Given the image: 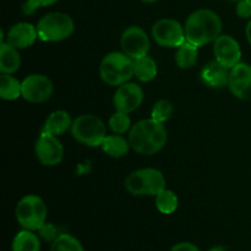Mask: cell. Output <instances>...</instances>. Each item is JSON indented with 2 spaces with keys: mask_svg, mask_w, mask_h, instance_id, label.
<instances>
[{
  "mask_svg": "<svg viewBox=\"0 0 251 251\" xmlns=\"http://www.w3.org/2000/svg\"><path fill=\"white\" fill-rule=\"evenodd\" d=\"M134 76L141 82H150L157 76V63L149 54L134 60Z\"/></svg>",
  "mask_w": 251,
  "mask_h": 251,
  "instance_id": "cell-21",
  "label": "cell"
},
{
  "mask_svg": "<svg viewBox=\"0 0 251 251\" xmlns=\"http://www.w3.org/2000/svg\"><path fill=\"white\" fill-rule=\"evenodd\" d=\"M38 38L37 27L28 22H19L9 29L6 34V42L17 49H25L31 47Z\"/></svg>",
  "mask_w": 251,
  "mask_h": 251,
  "instance_id": "cell-15",
  "label": "cell"
},
{
  "mask_svg": "<svg viewBox=\"0 0 251 251\" xmlns=\"http://www.w3.org/2000/svg\"><path fill=\"white\" fill-rule=\"evenodd\" d=\"M144 102V90L137 83L126 82L118 86L115 91L113 103L115 109L119 112L131 113L135 112Z\"/></svg>",
  "mask_w": 251,
  "mask_h": 251,
  "instance_id": "cell-12",
  "label": "cell"
},
{
  "mask_svg": "<svg viewBox=\"0 0 251 251\" xmlns=\"http://www.w3.org/2000/svg\"><path fill=\"white\" fill-rule=\"evenodd\" d=\"M235 12L242 19H250L251 17V1L250 0H240L237 2Z\"/></svg>",
  "mask_w": 251,
  "mask_h": 251,
  "instance_id": "cell-29",
  "label": "cell"
},
{
  "mask_svg": "<svg viewBox=\"0 0 251 251\" xmlns=\"http://www.w3.org/2000/svg\"><path fill=\"white\" fill-rule=\"evenodd\" d=\"M174 113V107L169 100H159L154 103L151 110V118L159 123H166L172 118Z\"/></svg>",
  "mask_w": 251,
  "mask_h": 251,
  "instance_id": "cell-27",
  "label": "cell"
},
{
  "mask_svg": "<svg viewBox=\"0 0 251 251\" xmlns=\"http://www.w3.org/2000/svg\"><path fill=\"white\" fill-rule=\"evenodd\" d=\"M21 66V55L19 49L7 42H0V71L1 74L12 75Z\"/></svg>",
  "mask_w": 251,
  "mask_h": 251,
  "instance_id": "cell-18",
  "label": "cell"
},
{
  "mask_svg": "<svg viewBox=\"0 0 251 251\" xmlns=\"http://www.w3.org/2000/svg\"><path fill=\"white\" fill-rule=\"evenodd\" d=\"M227 1H229V2H239L240 0H227Z\"/></svg>",
  "mask_w": 251,
  "mask_h": 251,
  "instance_id": "cell-35",
  "label": "cell"
},
{
  "mask_svg": "<svg viewBox=\"0 0 251 251\" xmlns=\"http://www.w3.org/2000/svg\"><path fill=\"white\" fill-rule=\"evenodd\" d=\"M228 87L238 100H251V65L239 63L230 69Z\"/></svg>",
  "mask_w": 251,
  "mask_h": 251,
  "instance_id": "cell-14",
  "label": "cell"
},
{
  "mask_svg": "<svg viewBox=\"0 0 251 251\" xmlns=\"http://www.w3.org/2000/svg\"><path fill=\"white\" fill-rule=\"evenodd\" d=\"M0 97L4 100H15L19 97H22V82L9 74H1Z\"/></svg>",
  "mask_w": 251,
  "mask_h": 251,
  "instance_id": "cell-23",
  "label": "cell"
},
{
  "mask_svg": "<svg viewBox=\"0 0 251 251\" xmlns=\"http://www.w3.org/2000/svg\"><path fill=\"white\" fill-rule=\"evenodd\" d=\"M185 38L201 47L215 42L222 33V20L211 9H199L191 12L184 24Z\"/></svg>",
  "mask_w": 251,
  "mask_h": 251,
  "instance_id": "cell-2",
  "label": "cell"
},
{
  "mask_svg": "<svg viewBox=\"0 0 251 251\" xmlns=\"http://www.w3.org/2000/svg\"><path fill=\"white\" fill-rule=\"evenodd\" d=\"M103 152L113 158H122L129 153V150L131 149L129 140L125 139L123 135H107L104 141L100 145Z\"/></svg>",
  "mask_w": 251,
  "mask_h": 251,
  "instance_id": "cell-19",
  "label": "cell"
},
{
  "mask_svg": "<svg viewBox=\"0 0 251 251\" xmlns=\"http://www.w3.org/2000/svg\"><path fill=\"white\" fill-rule=\"evenodd\" d=\"M130 146L140 154L152 156L167 145L168 132L163 123L154 119H144L131 126L127 135Z\"/></svg>",
  "mask_w": 251,
  "mask_h": 251,
  "instance_id": "cell-1",
  "label": "cell"
},
{
  "mask_svg": "<svg viewBox=\"0 0 251 251\" xmlns=\"http://www.w3.org/2000/svg\"><path fill=\"white\" fill-rule=\"evenodd\" d=\"M125 189L134 196H156L166 189V178L156 168L137 169L125 179Z\"/></svg>",
  "mask_w": 251,
  "mask_h": 251,
  "instance_id": "cell-4",
  "label": "cell"
},
{
  "mask_svg": "<svg viewBox=\"0 0 251 251\" xmlns=\"http://www.w3.org/2000/svg\"><path fill=\"white\" fill-rule=\"evenodd\" d=\"M56 1H59V0H26L22 10H24L25 14L31 15L33 14L38 7L50 6V5L55 4Z\"/></svg>",
  "mask_w": 251,
  "mask_h": 251,
  "instance_id": "cell-28",
  "label": "cell"
},
{
  "mask_svg": "<svg viewBox=\"0 0 251 251\" xmlns=\"http://www.w3.org/2000/svg\"><path fill=\"white\" fill-rule=\"evenodd\" d=\"M74 139L88 147H98L107 137L105 124L93 114H83L76 118L71 125Z\"/></svg>",
  "mask_w": 251,
  "mask_h": 251,
  "instance_id": "cell-7",
  "label": "cell"
},
{
  "mask_svg": "<svg viewBox=\"0 0 251 251\" xmlns=\"http://www.w3.org/2000/svg\"><path fill=\"white\" fill-rule=\"evenodd\" d=\"M53 92V82L46 75L32 74L22 81V98L29 103L46 102Z\"/></svg>",
  "mask_w": 251,
  "mask_h": 251,
  "instance_id": "cell-10",
  "label": "cell"
},
{
  "mask_svg": "<svg viewBox=\"0 0 251 251\" xmlns=\"http://www.w3.org/2000/svg\"><path fill=\"white\" fill-rule=\"evenodd\" d=\"M74 120H71L70 114L65 110H55V112L50 113L49 117L47 118L44 122L43 127H42L41 132H48V134L55 135H63L71 129Z\"/></svg>",
  "mask_w": 251,
  "mask_h": 251,
  "instance_id": "cell-17",
  "label": "cell"
},
{
  "mask_svg": "<svg viewBox=\"0 0 251 251\" xmlns=\"http://www.w3.org/2000/svg\"><path fill=\"white\" fill-rule=\"evenodd\" d=\"M38 232L39 235H41L44 240H50V242H53V240L59 235L56 228L54 227L53 225H48V223H46Z\"/></svg>",
  "mask_w": 251,
  "mask_h": 251,
  "instance_id": "cell-30",
  "label": "cell"
},
{
  "mask_svg": "<svg viewBox=\"0 0 251 251\" xmlns=\"http://www.w3.org/2000/svg\"><path fill=\"white\" fill-rule=\"evenodd\" d=\"M120 47L127 56L136 60L149 54L150 38L144 28L139 26H130L120 37Z\"/></svg>",
  "mask_w": 251,
  "mask_h": 251,
  "instance_id": "cell-11",
  "label": "cell"
},
{
  "mask_svg": "<svg viewBox=\"0 0 251 251\" xmlns=\"http://www.w3.org/2000/svg\"><path fill=\"white\" fill-rule=\"evenodd\" d=\"M75 24L65 12H49L37 25L38 38L43 42H61L74 33Z\"/></svg>",
  "mask_w": 251,
  "mask_h": 251,
  "instance_id": "cell-6",
  "label": "cell"
},
{
  "mask_svg": "<svg viewBox=\"0 0 251 251\" xmlns=\"http://www.w3.org/2000/svg\"><path fill=\"white\" fill-rule=\"evenodd\" d=\"M250 1H251V0H250Z\"/></svg>",
  "mask_w": 251,
  "mask_h": 251,
  "instance_id": "cell-36",
  "label": "cell"
},
{
  "mask_svg": "<svg viewBox=\"0 0 251 251\" xmlns=\"http://www.w3.org/2000/svg\"><path fill=\"white\" fill-rule=\"evenodd\" d=\"M108 125H109V129L112 130L114 134L123 135L131 129V120H130L127 113L117 110V112L110 117Z\"/></svg>",
  "mask_w": 251,
  "mask_h": 251,
  "instance_id": "cell-26",
  "label": "cell"
},
{
  "mask_svg": "<svg viewBox=\"0 0 251 251\" xmlns=\"http://www.w3.org/2000/svg\"><path fill=\"white\" fill-rule=\"evenodd\" d=\"M156 207L163 215H172L173 212H176V208H178L179 200L178 196L174 194V191L169 190V189H163L159 194H157L156 196Z\"/></svg>",
  "mask_w": 251,
  "mask_h": 251,
  "instance_id": "cell-24",
  "label": "cell"
},
{
  "mask_svg": "<svg viewBox=\"0 0 251 251\" xmlns=\"http://www.w3.org/2000/svg\"><path fill=\"white\" fill-rule=\"evenodd\" d=\"M12 251H41V239L33 230L22 229L15 235Z\"/></svg>",
  "mask_w": 251,
  "mask_h": 251,
  "instance_id": "cell-20",
  "label": "cell"
},
{
  "mask_svg": "<svg viewBox=\"0 0 251 251\" xmlns=\"http://www.w3.org/2000/svg\"><path fill=\"white\" fill-rule=\"evenodd\" d=\"M208 251H226V249H225V247H221V245H217V247L211 248V249L208 250Z\"/></svg>",
  "mask_w": 251,
  "mask_h": 251,
  "instance_id": "cell-33",
  "label": "cell"
},
{
  "mask_svg": "<svg viewBox=\"0 0 251 251\" xmlns=\"http://www.w3.org/2000/svg\"><path fill=\"white\" fill-rule=\"evenodd\" d=\"M171 251H201V250L199 249L195 244H193V243L181 242L174 245V247L171 249Z\"/></svg>",
  "mask_w": 251,
  "mask_h": 251,
  "instance_id": "cell-31",
  "label": "cell"
},
{
  "mask_svg": "<svg viewBox=\"0 0 251 251\" xmlns=\"http://www.w3.org/2000/svg\"><path fill=\"white\" fill-rule=\"evenodd\" d=\"M34 153L43 166L54 167L63 161L64 147L58 136L48 132H41L34 145Z\"/></svg>",
  "mask_w": 251,
  "mask_h": 251,
  "instance_id": "cell-9",
  "label": "cell"
},
{
  "mask_svg": "<svg viewBox=\"0 0 251 251\" xmlns=\"http://www.w3.org/2000/svg\"><path fill=\"white\" fill-rule=\"evenodd\" d=\"M152 37L157 44L167 48H178L185 38L184 26L173 19H161L152 27Z\"/></svg>",
  "mask_w": 251,
  "mask_h": 251,
  "instance_id": "cell-8",
  "label": "cell"
},
{
  "mask_svg": "<svg viewBox=\"0 0 251 251\" xmlns=\"http://www.w3.org/2000/svg\"><path fill=\"white\" fill-rule=\"evenodd\" d=\"M245 34H247L248 42H249V44H250V47H251V19H250V21L248 22V25H247V28H245Z\"/></svg>",
  "mask_w": 251,
  "mask_h": 251,
  "instance_id": "cell-32",
  "label": "cell"
},
{
  "mask_svg": "<svg viewBox=\"0 0 251 251\" xmlns=\"http://www.w3.org/2000/svg\"><path fill=\"white\" fill-rule=\"evenodd\" d=\"M230 69L221 64L218 60H212L206 64L201 70V80L207 87L223 88L228 86Z\"/></svg>",
  "mask_w": 251,
  "mask_h": 251,
  "instance_id": "cell-16",
  "label": "cell"
},
{
  "mask_svg": "<svg viewBox=\"0 0 251 251\" xmlns=\"http://www.w3.org/2000/svg\"><path fill=\"white\" fill-rule=\"evenodd\" d=\"M141 1L149 2V4H152V2H156V1H158V0H141Z\"/></svg>",
  "mask_w": 251,
  "mask_h": 251,
  "instance_id": "cell-34",
  "label": "cell"
},
{
  "mask_svg": "<svg viewBox=\"0 0 251 251\" xmlns=\"http://www.w3.org/2000/svg\"><path fill=\"white\" fill-rule=\"evenodd\" d=\"M50 251H85L80 240L69 233H61L51 242Z\"/></svg>",
  "mask_w": 251,
  "mask_h": 251,
  "instance_id": "cell-25",
  "label": "cell"
},
{
  "mask_svg": "<svg viewBox=\"0 0 251 251\" xmlns=\"http://www.w3.org/2000/svg\"><path fill=\"white\" fill-rule=\"evenodd\" d=\"M199 47L190 42L185 41L180 47H178L176 53V63L181 69H190L198 61Z\"/></svg>",
  "mask_w": 251,
  "mask_h": 251,
  "instance_id": "cell-22",
  "label": "cell"
},
{
  "mask_svg": "<svg viewBox=\"0 0 251 251\" xmlns=\"http://www.w3.org/2000/svg\"><path fill=\"white\" fill-rule=\"evenodd\" d=\"M213 53H215L216 60L229 69L234 68L237 64L240 63V59H242V49H240L239 43L229 34H221L213 42Z\"/></svg>",
  "mask_w": 251,
  "mask_h": 251,
  "instance_id": "cell-13",
  "label": "cell"
},
{
  "mask_svg": "<svg viewBox=\"0 0 251 251\" xmlns=\"http://www.w3.org/2000/svg\"><path fill=\"white\" fill-rule=\"evenodd\" d=\"M100 75L103 82L109 86H120L129 82L134 76V59L124 51H112L102 59Z\"/></svg>",
  "mask_w": 251,
  "mask_h": 251,
  "instance_id": "cell-3",
  "label": "cell"
},
{
  "mask_svg": "<svg viewBox=\"0 0 251 251\" xmlns=\"http://www.w3.org/2000/svg\"><path fill=\"white\" fill-rule=\"evenodd\" d=\"M47 205L37 195H26L17 202L15 216H16L17 223L21 226L24 229L28 230H39L44 225L47 220Z\"/></svg>",
  "mask_w": 251,
  "mask_h": 251,
  "instance_id": "cell-5",
  "label": "cell"
}]
</instances>
